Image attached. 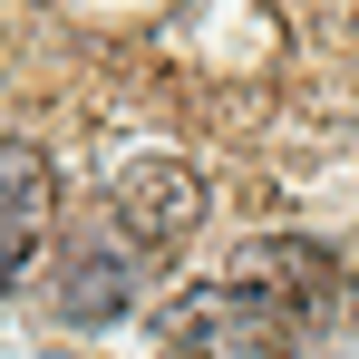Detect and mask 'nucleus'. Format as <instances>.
Instances as JSON below:
<instances>
[{
    "label": "nucleus",
    "instance_id": "2",
    "mask_svg": "<svg viewBox=\"0 0 359 359\" xmlns=\"http://www.w3.org/2000/svg\"><path fill=\"white\" fill-rule=\"evenodd\" d=\"M301 320L282 311V301H262L252 282H233V292H194L175 311V350L184 359H292Z\"/></svg>",
    "mask_w": 359,
    "mask_h": 359
},
{
    "label": "nucleus",
    "instance_id": "1",
    "mask_svg": "<svg viewBox=\"0 0 359 359\" xmlns=\"http://www.w3.org/2000/svg\"><path fill=\"white\" fill-rule=\"evenodd\" d=\"M194 224H204V175H194V165L136 156V165H117V175H107V233H117L136 262L175 252Z\"/></svg>",
    "mask_w": 359,
    "mask_h": 359
},
{
    "label": "nucleus",
    "instance_id": "3",
    "mask_svg": "<svg viewBox=\"0 0 359 359\" xmlns=\"http://www.w3.org/2000/svg\"><path fill=\"white\" fill-rule=\"evenodd\" d=\"M49 224H59V175H49V156H39L29 136H10V146H0V292L39 262Z\"/></svg>",
    "mask_w": 359,
    "mask_h": 359
},
{
    "label": "nucleus",
    "instance_id": "4",
    "mask_svg": "<svg viewBox=\"0 0 359 359\" xmlns=\"http://www.w3.org/2000/svg\"><path fill=\"white\" fill-rule=\"evenodd\" d=\"M136 252H126L107 224H88V233L59 243V320H78V330H97V320H117L126 301H136Z\"/></svg>",
    "mask_w": 359,
    "mask_h": 359
},
{
    "label": "nucleus",
    "instance_id": "5",
    "mask_svg": "<svg viewBox=\"0 0 359 359\" xmlns=\"http://www.w3.org/2000/svg\"><path fill=\"white\" fill-rule=\"evenodd\" d=\"M350 311H359V282H350Z\"/></svg>",
    "mask_w": 359,
    "mask_h": 359
}]
</instances>
